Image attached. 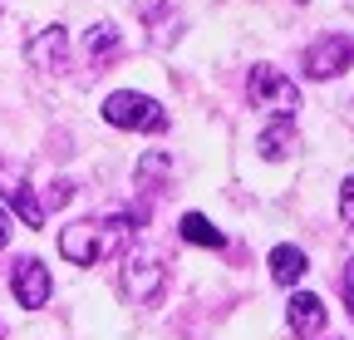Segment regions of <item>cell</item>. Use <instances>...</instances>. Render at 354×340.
Instances as JSON below:
<instances>
[{
    "label": "cell",
    "instance_id": "ba28073f",
    "mask_svg": "<svg viewBox=\"0 0 354 340\" xmlns=\"http://www.w3.org/2000/svg\"><path fill=\"white\" fill-rule=\"evenodd\" d=\"M290 330L300 340H315L325 330V301H320L315 291H295L290 296Z\"/></svg>",
    "mask_w": 354,
    "mask_h": 340
},
{
    "label": "cell",
    "instance_id": "9c48e42d",
    "mask_svg": "<svg viewBox=\"0 0 354 340\" xmlns=\"http://www.w3.org/2000/svg\"><path fill=\"white\" fill-rule=\"evenodd\" d=\"M305 271H310V262H305V251H300V247L281 242V247L271 251V281H276V286H295Z\"/></svg>",
    "mask_w": 354,
    "mask_h": 340
},
{
    "label": "cell",
    "instance_id": "8992f818",
    "mask_svg": "<svg viewBox=\"0 0 354 340\" xmlns=\"http://www.w3.org/2000/svg\"><path fill=\"white\" fill-rule=\"evenodd\" d=\"M10 291H15V301H20L25 311L50 306V291H55L50 267H44L39 257H20V262H15V271H10Z\"/></svg>",
    "mask_w": 354,
    "mask_h": 340
},
{
    "label": "cell",
    "instance_id": "7a4b0ae2",
    "mask_svg": "<svg viewBox=\"0 0 354 340\" xmlns=\"http://www.w3.org/2000/svg\"><path fill=\"white\" fill-rule=\"evenodd\" d=\"M104 118L113 129H138V134H162L167 129V109L148 94H133V89H118L104 99Z\"/></svg>",
    "mask_w": 354,
    "mask_h": 340
},
{
    "label": "cell",
    "instance_id": "8fae6325",
    "mask_svg": "<svg viewBox=\"0 0 354 340\" xmlns=\"http://www.w3.org/2000/svg\"><path fill=\"white\" fill-rule=\"evenodd\" d=\"M118 50H123V35H118V30H113L109 20H99L94 30H88V35H84V55H88V60H94V64H104V60H113Z\"/></svg>",
    "mask_w": 354,
    "mask_h": 340
},
{
    "label": "cell",
    "instance_id": "d6986e66",
    "mask_svg": "<svg viewBox=\"0 0 354 340\" xmlns=\"http://www.w3.org/2000/svg\"><path fill=\"white\" fill-rule=\"evenodd\" d=\"M6 242H10V217L0 212V247H6Z\"/></svg>",
    "mask_w": 354,
    "mask_h": 340
},
{
    "label": "cell",
    "instance_id": "4fadbf2b",
    "mask_svg": "<svg viewBox=\"0 0 354 340\" xmlns=\"http://www.w3.org/2000/svg\"><path fill=\"white\" fill-rule=\"evenodd\" d=\"M162 173H172V158H167V153H158V148H153V153H143L138 163H133V178H138V188H148V193H153V183H158Z\"/></svg>",
    "mask_w": 354,
    "mask_h": 340
},
{
    "label": "cell",
    "instance_id": "5b68a950",
    "mask_svg": "<svg viewBox=\"0 0 354 340\" xmlns=\"http://www.w3.org/2000/svg\"><path fill=\"white\" fill-rule=\"evenodd\" d=\"M354 64V39L349 35H325L305 50V74L310 79H339Z\"/></svg>",
    "mask_w": 354,
    "mask_h": 340
},
{
    "label": "cell",
    "instance_id": "e0dca14e",
    "mask_svg": "<svg viewBox=\"0 0 354 340\" xmlns=\"http://www.w3.org/2000/svg\"><path fill=\"white\" fill-rule=\"evenodd\" d=\"M344 306H349V316H354V257L344 262Z\"/></svg>",
    "mask_w": 354,
    "mask_h": 340
},
{
    "label": "cell",
    "instance_id": "277c9868",
    "mask_svg": "<svg viewBox=\"0 0 354 340\" xmlns=\"http://www.w3.org/2000/svg\"><path fill=\"white\" fill-rule=\"evenodd\" d=\"M162 286H167V267L153 257V251H128L123 257V291L133 296V301L153 306L162 296Z\"/></svg>",
    "mask_w": 354,
    "mask_h": 340
},
{
    "label": "cell",
    "instance_id": "52a82bcc",
    "mask_svg": "<svg viewBox=\"0 0 354 340\" xmlns=\"http://www.w3.org/2000/svg\"><path fill=\"white\" fill-rule=\"evenodd\" d=\"M25 60L35 69H64V60H69V30L64 25H44L25 45Z\"/></svg>",
    "mask_w": 354,
    "mask_h": 340
},
{
    "label": "cell",
    "instance_id": "5bb4252c",
    "mask_svg": "<svg viewBox=\"0 0 354 340\" xmlns=\"http://www.w3.org/2000/svg\"><path fill=\"white\" fill-rule=\"evenodd\" d=\"M6 193H10V202H15V212H20V222H25V227H44V207H39V197H35L25 183L6 188Z\"/></svg>",
    "mask_w": 354,
    "mask_h": 340
},
{
    "label": "cell",
    "instance_id": "2e32d148",
    "mask_svg": "<svg viewBox=\"0 0 354 340\" xmlns=\"http://www.w3.org/2000/svg\"><path fill=\"white\" fill-rule=\"evenodd\" d=\"M69 197H74V183H64V178H59V183L50 188V207H64Z\"/></svg>",
    "mask_w": 354,
    "mask_h": 340
},
{
    "label": "cell",
    "instance_id": "9a60e30c",
    "mask_svg": "<svg viewBox=\"0 0 354 340\" xmlns=\"http://www.w3.org/2000/svg\"><path fill=\"white\" fill-rule=\"evenodd\" d=\"M339 222L354 232V173L344 178V188H339Z\"/></svg>",
    "mask_w": 354,
    "mask_h": 340
},
{
    "label": "cell",
    "instance_id": "ac0fdd59",
    "mask_svg": "<svg viewBox=\"0 0 354 340\" xmlns=\"http://www.w3.org/2000/svg\"><path fill=\"white\" fill-rule=\"evenodd\" d=\"M133 6H138V15H143V20H158V10H162V0H133Z\"/></svg>",
    "mask_w": 354,
    "mask_h": 340
},
{
    "label": "cell",
    "instance_id": "7c38bea8",
    "mask_svg": "<svg viewBox=\"0 0 354 340\" xmlns=\"http://www.w3.org/2000/svg\"><path fill=\"white\" fill-rule=\"evenodd\" d=\"M177 232H183V242H192V247H207V251H221V247H227V237H221L207 217H202V212H187V217L183 222H177Z\"/></svg>",
    "mask_w": 354,
    "mask_h": 340
},
{
    "label": "cell",
    "instance_id": "6da1fadb",
    "mask_svg": "<svg viewBox=\"0 0 354 340\" xmlns=\"http://www.w3.org/2000/svg\"><path fill=\"white\" fill-rule=\"evenodd\" d=\"M143 212H109V217H84V222H69L59 232V257L74 262V267H99L109 257H123L133 232H138Z\"/></svg>",
    "mask_w": 354,
    "mask_h": 340
},
{
    "label": "cell",
    "instance_id": "3957f363",
    "mask_svg": "<svg viewBox=\"0 0 354 340\" xmlns=\"http://www.w3.org/2000/svg\"><path fill=\"white\" fill-rule=\"evenodd\" d=\"M246 89H251V104L271 109L276 118H295V109H300V89H295L276 64H256L251 79H246Z\"/></svg>",
    "mask_w": 354,
    "mask_h": 340
},
{
    "label": "cell",
    "instance_id": "30bf717a",
    "mask_svg": "<svg viewBox=\"0 0 354 340\" xmlns=\"http://www.w3.org/2000/svg\"><path fill=\"white\" fill-rule=\"evenodd\" d=\"M295 129H290V118H276L271 129H261V138H256V148H261V158H271V163H281V158H290L295 153Z\"/></svg>",
    "mask_w": 354,
    "mask_h": 340
}]
</instances>
